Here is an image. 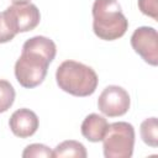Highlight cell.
<instances>
[{"mask_svg":"<svg viewBox=\"0 0 158 158\" xmlns=\"http://www.w3.org/2000/svg\"><path fill=\"white\" fill-rule=\"evenodd\" d=\"M57 54L56 43L46 36H33L22 46V52L15 63V77L23 88L38 86L46 78L48 65Z\"/></svg>","mask_w":158,"mask_h":158,"instance_id":"6da1fadb","label":"cell"},{"mask_svg":"<svg viewBox=\"0 0 158 158\" xmlns=\"http://www.w3.org/2000/svg\"><path fill=\"white\" fill-rule=\"evenodd\" d=\"M56 81L63 91L73 96L85 98L95 93L99 78L91 67L69 59L58 65Z\"/></svg>","mask_w":158,"mask_h":158,"instance_id":"7a4b0ae2","label":"cell"},{"mask_svg":"<svg viewBox=\"0 0 158 158\" xmlns=\"http://www.w3.org/2000/svg\"><path fill=\"white\" fill-rule=\"evenodd\" d=\"M91 14L93 31L100 40H118L128 28V20L122 14L117 0H95Z\"/></svg>","mask_w":158,"mask_h":158,"instance_id":"3957f363","label":"cell"},{"mask_svg":"<svg viewBox=\"0 0 158 158\" xmlns=\"http://www.w3.org/2000/svg\"><path fill=\"white\" fill-rule=\"evenodd\" d=\"M135 147V128L125 121L109 123L102 138L105 158H131Z\"/></svg>","mask_w":158,"mask_h":158,"instance_id":"277c9868","label":"cell"},{"mask_svg":"<svg viewBox=\"0 0 158 158\" xmlns=\"http://www.w3.org/2000/svg\"><path fill=\"white\" fill-rule=\"evenodd\" d=\"M5 19L15 35L28 32L36 28L41 20V14L35 4H12L4 11Z\"/></svg>","mask_w":158,"mask_h":158,"instance_id":"5b68a950","label":"cell"},{"mask_svg":"<svg viewBox=\"0 0 158 158\" xmlns=\"http://www.w3.org/2000/svg\"><path fill=\"white\" fill-rule=\"evenodd\" d=\"M131 105L128 93L118 85L106 86L98 99L99 110L107 117H118L125 115Z\"/></svg>","mask_w":158,"mask_h":158,"instance_id":"8992f818","label":"cell"},{"mask_svg":"<svg viewBox=\"0 0 158 158\" xmlns=\"http://www.w3.org/2000/svg\"><path fill=\"white\" fill-rule=\"evenodd\" d=\"M131 46L142 59L156 67L158 64V33L156 28L141 26L131 36Z\"/></svg>","mask_w":158,"mask_h":158,"instance_id":"52a82bcc","label":"cell"},{"mask_svg":"<svg viewBox=\"0 0 158 158\" xmlns=\"http://www.w3.org/2000/svg\"><path fill=\"white\" fill-rule=\"evenodd\" d=\"M9 126L16 137L28 138L36 133L40 126V121L32 110L22 107L12 112L9 120Z\"/></svg>","mask_w":158,"mask_h":158,"instance_id":"ba28073f","label":"cell"},{"mask_svg":"<svg viewBox=\"0 0 158 158\" xmlns=\"http://www.w3.org/2000/svg\"><path fill=\"white\" fill-rule=\"evenodd\" d=\"M109 127L107 120L99 114L88 115L81 122L80 131L81 135L90 142H100L102 141Z\"/></svg>","mask_w":158,"mask_h":158,"instance_id":"9c48e42d","label":"cell"},{"mask_svg":"<svg viewBox=\"0 0 158 158\" xmlns=\"http://www.w3.org/2000/svg\"><path fill=\"white\" fill-rule=\"evenodd\" d=\"M86 148L83 143L74 141V139H68L63 141L57 147L53 149V157L56 158H62V157H77V158H86Z\"/></svg>","mask_w":158,"mask_h":158,"instance_id":"30bf717a","label":"cell"},{"mask_svg":"<svg viewBox=\"0 0 158 158\" xmlns=\"http://www.w3.org/2000/svg\"><path fill=\"white\" fill-rule=\"evenodd\" d=\"M139 133L142 141L151 146L157 147L158 146V121L157 117H149L146 118L139 127Z\"/></svg>","mask_w":158,"mask_h":158,"instance_id":"8fae6325","label":"cell"},{"mask_svg":"<svg viewBox=\"0 0 158 158\" xmlns=\"http://www.w3.org/2000/svg\"><path fill=\"white\" fill-rule=\"evenodd\" d=\"M15 89L10 81L0 79V114L7 111L15 101Z\"/></svg>","mask_w":158,"mask_h":158,"instance_id":"7c38bea8","label":"cell"},{"mask_svg":"<svg viewBox=\"0 0 158 158\" xmlns=\"http://www.w3.org/2000/svg\"><path fill=\"white\" fill-rule=\"evenodd\" d=\"M23 158H31V157H53V151L42 143H32L28 144L23 152H22Z\"/></svg>","mask_w":158,"mask_h":158,"instance_id":"4fadbf2b","label":"cell"},{"mask_svg":"<svg viewBox=\"0 0 158 158\" xmlns=\"http://www.w3.org/2000/svg\"><path fill=\"white\" fill-rule=\"evenodd\" d=\"M137 5L143 15L153 20L158 19V0H137Z\"/></svg>","mask_w":158,"mask_h":158,"instance_id":"5bb4252c","label":"cell"},{"mask_svg":"<svg viewBox=\"0 0 158 158\" xmlns=\"http://www.w3.org/2000/svg\"><path fill=\"white\" fill-rule=\"evenodd\" d=\"M15 36L16 35L14 33V31L11 30V27L9 26L6 19H5L4 11L0 12V43L10 42L11 40H14Z\"/></svg>","mask_w":158,"mask_h":158,"instance_id":"9a60e30c","label":"cell"},{"mask_svg":"<svg viewBox=\"0 0 158 158\" xmlns=\"http://www.w3.org/2000/svg\"><path fill=\"white\" fill-rule=\"evenodd\" d=\"M31 0H11V2L12 4H27V2H30Z\"/></svg>","mask_w":158,"mask_h":158,"instance_id":"2e32d148","label":"cell"}]
</instances>
